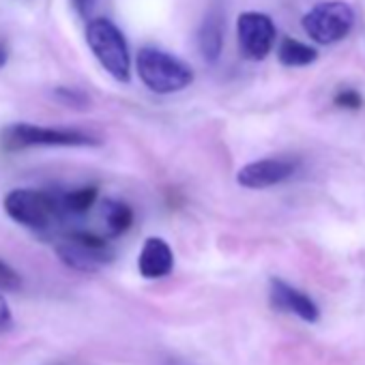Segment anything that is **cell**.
Returning <instances> with one entry per match:
<instances>
[{
	"instance_id": "obj_1",
	"label": "cell",
	"mask_w": 365,
	"mask_h": 365,
	"mask_svg": "<svg viewBox=\"0 0 365 365\" xmlns=\"http://www.w3.org/2000/svg\"><path fill=\"white\" fill-rule=\"evenodd\" d=\"M135 71L140 82L157 95H174L185 91L194 82V69L180 61L178 56L159 50V48H142L135 58Z\"/></svg>"
},
{
	"instance_id": "obj_2",
	"label": "cell",
	"mask_w": 365,
	"mask_h": 365,
	"mask_svg": "<svg viewBox=\"0 0 365 365\" xmlns=\"http://www.w3.org/2000/svg\"><path fill=\"white\" fill-rule=\"evenodd\" d=\"M5 213L16 224L37 232H48L65 220L61 196L33 187L11 190L5 196Z\"/></svg>"
},
{
	"instance_id": "obj_3",
	"label": "cell",
	"mask_w": 365,
	"mask_h": 365,
	"mask_svg": "<svg viewBox=\"0 0 365 365\" xmlns=\"http://www.w3.org/2000/svg\"><path fill=\"white\" fill-rule=\"evenodd\" d=\"M86 43L99 65L118 82L131 78V54L123 31L108 18H95L86 24Z\"/></svg>"
},
{
	"instance_id": "obj_4",
	"label": "cell",
	"mask_w": 365,
	"mask_h": 365,
	"mask_svg": "<svg viewBox=\"0 0 365 365\" xmlns=\"http://www.w3.org/2000/svg\"><path fill=\"white\" fill-rule=\"evenodd\" d=\"M0 142L7 150H22L33 146H99L101 142L78 129H61V127H41L31 123H16L5 127L0 133Z\"/></svg>"
},
{
	"instance_id": "obj_5",
	"label": "cell",
	"mask_w": 365,
	"mask_h": 365,
	"mask_svg": "<svg viewBox=\"0 0 365 365\" xmlns=\"http://www.w3.org/2000/svg\"><path fill=\"white\" fill-rule=\"evenodd\" d=\"M56 254L69 269L82 273H95L114 260V250L110 247L108 239L88 230L67 232L56 243Z\"/></svg>"
},
{
	"instance_id": "obj_6",
	"label": "cell",
	"mask_w": 365,
	"mask_h": 365,
	"mask_svg": "<svg viewBox=\"0 0 365 365\" xmlns=\"http://www.w3.org/2000/svg\"><path fill=\"white\" fill-rule=\"evenodd\" d=\"M307 37L320 46L341 41L354 26V11L344 0H324L314 5L301 20Z\"/></svg>"
},
{
	"instance_id": "obj_7",
	"label": "cell",
	"mask_w": 365,
	"mask_h": 365,
	"mask_svg": "<svg viewBox=\"0 0 365 365\" xmlns=\"http://www.w3.org/2000/svg\"><path fill=\"white\" fill-rule=\"evenodd\" d=\"M237 37L241 54L247 61H264L277 39V29L267 14L243 11L237 18Z\"/></svg>"
},
{
	"instance_id": "obj_8",
	"label": "cell",
	"mask_w": 365,
	"mask_h": 365,
	"mask_svg": "<svg viewBox=\"0 0 365 365\" xmlns=\"http://www.w3.org/2000/svg\"><path fill=\"white\" fill-rule=\"evenodd\" d=\"M299 163L288 157H269L243 165L237 172V182L245 190H267L288 180L297 172Z\"/></svg>"
},
{
	"instance_id": "obj_9",
	"label": "cell",
	"mask_w": 365,
	"mask_h": 365,
	"mask_svg": "<svg viewBox=\"0 0 365 365\" xmlns=\"http://www.w3.org/2000/svg\"><path fill=\"white\" fill-rule=\"evenodd\" d=\"M269 290H271V305L279 312H288V314H294L297 318L305 320V322H318L320 318V309L318 305L301 290H297L294 286H290L288 282L279 279V277H273L271 284H269Z\"/></svg>"
},
{
	"instance_id": "obj_10",
	"label": "cell",
	"mask_w": 365,
	"mask_h": 365,
	"mask_svg": "<svg viewBox=\"0 0 365 365\" xmlns=\"http://www.w3.org/2000/svg\"><path fill=\"white\" fill-rule=\"evenodd\" d=\"M174 269V254L172 247L159 239V237H148L142 245V252L138 256V271L146 279H159L170 275Z\"/></svg>"
},
{
	"instance_id": "obj_11",
	"label": "cell",
	"mask_w": 365,
	"mask_h": 365,
	"mask_svg": "<svg viewBox=\"0 0 365 365\" xmlns=\"http://www.w3.org/2000/svg\"><path fill=\"white\" fill-rule=\"evenodd\" d=\"M224 35H226L224 11L215 5L213 9H209L207 18L202 20V26L198 31V48L207 63L220 61V56L224 52Z\"/></svg>"
},
{
	"instance_id": "obj_12",
	"label": "cell",
	"mask_w": 365,
	"mask_h": 365,
	"mask_svg": "<svg viewBox=\"0 0 365 365\" xmlns=\"http://www.w3.org/2000/svg\"><path fill=\"white\" fill-rule=\"evenodd\" d=\"M101 220H103V228H106L108 239H116L133 226V211L129 205L114 200V198H108L101 205Z\"/></svg>"
},
{
	"instance_id": "obj_13",
	"label": "cell",
	"mask_w": 365,
	"mask_h": 365,
	"mask_svg": "<svg viewBox=\"0 0 365 365\" xmlns=\"http://www.w3.org/2000/svg\"><path fill=\"white\" fill-rule=\"evenodd\" d=\"M277 58L284 67H307L318 61V50L294 37H284L277 48Z\"/></svg>"
},
{
	"instance_id": "obj_14",
	"label": "cell",
	"mask_w": 365,
	"mask_h": 365,
	"mask_svg": "<svg viewBox=\"0 0 365 365\" xmlns=\"http://www.w3.org/2000/svg\"><path fill=\"white\" fill-rule=\"evenodd\" d=\"M97 187L93 185H86V187H78V190H71L67 194L61 196V209L65 213V220L67 217H80V215H86L95 202H97Z\"/></svg>"
},
{
	"instance_id": "obj_15",
	"label": "cell",
	"mask_w": 365,
	"mask_h": 365,
	"mask_svg": "<svg viewBox=\"0 0 365 365\" xmlns=\"http://www.w3.org/2000/svg\"><path fill=\"white\" fill-rule=\"evenodd\" d=\"M54 97H56L61 103L69 106V108H84V106H88V95H86V93H82L80 88H67V86H61V88H56Z\"/></svg>"
},
{
	"instance_id": "obj_16",
	"label": "cell",
	"mask_w": 365,
	"mask_h": 365,
	"mask_svg": "<svg viewBox=\"0 0 365 365\" xmlns=\"http://www.w3.org/2000/svg\"><path fill=\"white\" fill-rule=\"evenodd\" d=\"M333 103L341 110H359L363 106V97L354 88H344L333 97Z\"/></svg>"
},
{
	"instance_id": "obj_17",
	"label": "cell",
	"mask_w": 365,
	"mask_h": 365,
	"mask_svg": "<svg viewBox=\"0 0 365 365\" xmlns=\"http://www.w3.org/2000/svg\"><path fill=\"white\" fill-rule=\"evenodd\" d=\"M22 284V279H20V275L7 264V262H3L0 260V288H7V290H16L18 286Z\"/></svg>"
},
{
	"instance_id": "obj_18",
	"label": "cell",
	"mask_w": 365,
	"mask_h": 365,
	"mask_svg": "<svg viewBox=\"0 0 365 365\" xmlns=\"http://www.w3.org/2000/svg\"><path fill=\"white\" fill-rule=\"evenodd\" d=\"M11 324H14V314H11V307H9V303L5 301V297L0 294V331H7Z\"/></svg>"
},
{
	"instance_id": "obj_19",
	"label": "cell",
	"mask_w": 365,
	"mask_h": 365,
	"mask_svg": "<svg viewBox=\"0 0 365 365\" xmlns=\"http://www.w3.org/2000/svg\"><path fill=\"white\" fill-rule=\"evenodd\" d=\"M69 3H71L73 11H76L80 18H88V14L93 11V7H95L97 0H69Z\"/></svg>"
},
{
	"instance_id": "obj_20",
	"label": "cell",
	"mask_w": 365,
	"mask_h": 365,
	"mask_svg": "<svg viewBox=\"0 0 365 365\" xmlns=\"http://www.w3.org/2000/svg\"><path fill=\"white\" fill-rule=\"evenodd\" d=\"M7 61H9V48L5 41H0V69L7 65Z\"/></svg>"
}]
</instances>
